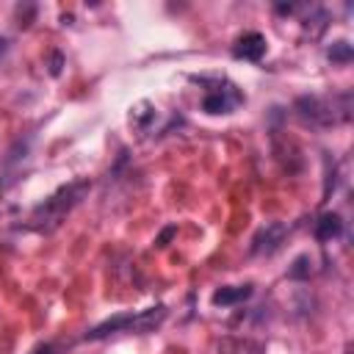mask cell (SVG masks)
<instances>
[{"label":"cell","mask_w":354,"mask_h":354,"mask_svg":"<svg viewBox=\"0 0 354 354\" xmlns=\"http://www.w3.org/2000/svg\"><path fill=\"white\" fill-rule=\"evenodd\" d=\"M293 111L310 127H332V124H340V122L351 119V94L346 91V94H337L332 100L304 94L293 102Z\"/></svg>","instance_id":"1"},{"label":"cell","mask_w":354,"mask_h":354,"mask_svg":"<svg viewBox=\"0 0 354 354\" xmlns=\"http://www.w3.org/2000/svg\"><path fill=\"white\" fill-rule=\"evenodd\" d=\"M163 318H166V307H163V304L149 307V310H144V313H138V315H116V318H111V321H102V324L94 326L91 332H86L83 340H100V337H108L111 332H122V329H124V332H149V329L160 326Z\"/></svg>","instance_id":"2"},{"label":"cell","mask_w":354,"mask_h":354,"mask_svg":"<svg viewBox=\"0 0 354 354\" xmlns=\"http://www.w3.org/2000/svg\"><path fill=\"white\" fill-rule=\"evenodd\" d=\"M88 191V183H72V185H66V188H61L55 196H50L44 205H39L36 207V218H41V216H47V218H61L69 207H75L77 202H80V196Z\"/></svg>","instance_id":"3"},{"label":"cell","mask_w":354,"mask_h":354,"mask_svg":"<svg viewBox=\"0 0 354 354\" xmlns=\"http://www.w3.org/2000/svg\"><path fill=\"white\" fill-rule=\"evenodd\" d=\"M288 235V227L282 221H268L266 227H260L254 235H252V246L249 252L252 254H271L274 249H279V243L285 241Z\"/></svg>","instance_id":"4"},{"label":"cell","mask_w":354,"mask_h":354,"mask_svg":"<svg viewBox=\"0 0 354 354\" xmlns=\"http://www.w3.org/2000/svg\"><path fill=\"white\" fill-rule=\"evenodd\" d=\"M232 55L235 58H243V61H260L266 55V36L252 30V33H243L235 47H232Z\"/></svg>","instance_id":"5"},{"label":"cell","mask_w":354,"mask_h":354,"mask_svg":"<svg viewBox=\"0 0 354 354\" xmlns=\"http://www.w3.org/2000/svg\"><path fill=\"white\" fill-rule=\"evenodd\" d=\"M238 102H241V94H238L232 86H227V88H221V91H210V94L202 100V111H207V113H230Z\"/></svg>","instance_id":"6"},{"label":"cell","mask_w":354,"mask_h":354,"mask_svg":"<svg viewBox=\"0 0 354 354\" xmlns=\"http://www.w3.org/2000/svg\"><path fill=\"white\" fill-rule=\"evenodd\" d=\"M343 232V221H340V216L337 213H324L318 221H315V238L318 241H332V238H337Z\"/></svg>","instance_id":"7"},{"label":"cell","mask_w":354,"mask_h":354,"mask_svg":"<svg viewBox=\"0 0 354 354\" xmlns=\"http://www.w3.org/2000/svg\"><path fill=\"white\" fill-rule=\"evenodd\" d=\"M249 296H252V285L221 288V290L213 293V304H218V307H232V304H238V301H243V299H249Z\"/></svg>","instance_id":"8"},{"label":"cell","mask_w":354,"mask_h":354,"mask_svg":"<svg viewBox=\"0 0 354 354\" xmlns=\"http://www.w3.org/2000/svg\"><path fill=\"white\" fill-rule=\"evenodd\" d=\"M310 274H313V260H310V254H299L293 263H290V268H288V279H310Z\"/></svg>","instance_id":"9"},{"label":"cell","mask_w":354,"mask_h":354,"mask_svg":"<svg viewBox=\"0 0 354 354\" xmlns=\"http://www.w3.org/2000/svg\"><path fill=\"white\" fill-rule=\"evenodd\" d=\"M326 55H329V61L332 64H348L351 58H354V50H351V44L348 41H335L329 50H326Z\"/></svg>","instance_id":"10"},{"label":"cell","mask_w":354,"mask_h":354,"mask_svg":"<svg viewBox=\"0 0 354 354\" xmlns=\"http://www.w3.org/2000/svg\"><path fill=\"white\" fill-rule=\"evenodd\" d=\"M149 119H155L152 105H149V102H138L136 111H133V122H136V127H147Z\"/></svg>","instance_id":"11"},{"label":"cell","mask_w":354,"mask_h":354,"mask_svg":"<svg viewBox=\"0 0 354 354\" xmlns=\"http://www.w3.org/2000/svg\"><path fill=\"white\" fill-rule=\"evenodd\" d=\"M61 64H64L61 53H53V58H50V75H61Z\"/></svg>","instance_id":"12"},{"label":"cell","mask_w":354,"mask_h":354,"mask_svg":"<svg viewBox=\"0 0 354 354\" xmlns=\"http://www.w3.org/2000/svg\"><path fill=\"white\" fill-rule=\"evenodd\" d=\"M171 235H174V227H166V230H163V232H160V238H158V241H155V243H158V246H166V243H169V238H171Z\"/></svg>","instance_id":"13"},{"label":"cell","mask_w":354,"mask_h":354,"mask_svg":"<svg viewBox=\"0 0 354 354\" xmlns=\"http://www.w3.org/2000/svg\"><path fill=\"white\" fill-rule=\"evenodd\" d=\"M36 354H55V348H53V346H39Z\"/></svg>","instance_id":"14"}]
</instances>
